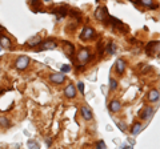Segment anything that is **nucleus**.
Segmentation results:
<instances>
[{"instance_id":"f257e3e1","label":"nucleus","mask_w":160,"mask_h":149,"mask_svg":"<svg viewBox=\"0 0 160 149\" xmlns=\"http://www.w3.org/2000/svg\"><path fill=\"white\" fill-rule=\"evenodd\" d=\"M144 49H146V53L148 56H155V55L159 53L160 44H159V41H149Z\"/></svg>"},{"instance_id":"0eeeda50","label":"nucleus","mask_w":160,"mask_h":149,"mask_svg":"<svg viewBox=\"0 0 160 149\" xmlns=\"http://www.w3.org/2000/svg\"><path fill=\"white\" fill-rule=\"evenodd\" d=\"M93 36H95V31L91 27H84L82 29V32H80V39H82V40H89V39H92Z\"/></svg>"},{"instance_id":"a878e982","label":"nucleus","mask_w":160,"mask_h":149,"mask_svg":"<svg viewBox=\"0 0 160 149\" xmlns=\"http://www.w3.org/2000/svg\"><path fill=\"white\" fill-rule=\"evenodd\" d=\"M116 125L119 127L120 131H123V132L127 129V127H126V124H124V123H119V121H116Z\"/></svg>"},{"instance_id":"39448f33","label":"nucleus","mask_w":160,"mask_h":149,"mask_svg":"<svg viewBox=\"0 0 160 149\" xmlns=\"http://www.w3.org/2000/svg\"><path fill=\"white\" fill-rule=\"evenodd\" d=\"M78 59H79V61L83 64H86L89 59H91V51H89L88 48H83V49H80V52L78 53Z\"/></svg>"},{"instance_id":"412c9836","label":"nucleus","mask_w":160,"mask_h":149,"mask_svg":"<svg viewBox=\"0 0 160 149\" xmlns=\"http://www.w3.org/2000/svg\"><path fill=\"white\" fill-rule=\"evenodd\" d=\"M27 147H28V149H40V145L38 144V141H35V140H28Z\"/></svg>"},{"instance_id":"7c9ffc66","label":"nucleus","mask_w":160,"mask_h":149,"mask_svg":"<svg viewBox=\"0 0 160 149\" xmlns=\"http://www.w3.org/2000/svg\"><path fill=\"white\" fill-rule=\"evenodd\" d=\"M44 2H47V3H49V2H52V0H44Z\"/></svg>"},{"instance_id":"6e6552de","label":"nucleus","mask_w":160,"mask_h":149,"mask_svg":"<svg viewBox=\"0 0 160 149\" xmlns=\"http://www.w3.org/2000/svg\"><path fill=\"white\" fill-rule=\"evenodd\" d=\"M49 81L53 83V84H63L64 81H66V74H64L63 72H60V73H52V74H49Z\"/></svg>"},{"instance_id":"1a4fd4ad","label":"nucleus","mask_w":160,"mask_h":149,"mask_svg":"<svg viewBox=\"0 0 160 149\" xmlns=\"http://www.w3.org/2000/svg\"><path fill=\"white\" fill-rule=\"evenodd\" d=\"M52 13L56 15V19H58V20H62L63 17H66L67 15H68V8H66V7L56 8V9H53V11H52Z\"/></svg>"},{"instance_id":"bb28decb","label":"nucleus","mask_w":160,"mask_h":149,"mask_svg":"<svg viewBox=\"0 0 160 149\" xmlns=\"http://www.w3.org/2000/svg\"><path fill=\"white\" fill-rule=\"evenodd\" d=\"M69 71H71V67H69V65H67V64L62 65V72H63V73H67V72H69Z\"/></svg>"},{"instance_id":"c85d7f7f","label":"nucleus","mask_w":160,"mask_h":149,"mask_svg":"<svg viewBox=\"0 0 160 149\" xmlns=\"http://www.w3.org/2000/svg\"><path fill=\"white\" fill-rule=\"evenodd\" d=\"M120 149H133L132 147H128V145H124V147H122Z\"/></svg>"},{"instance_id":"f3484780","label":"nucleus","mask_w":160,"mask_h":149,"mask_svg":"<svg viewBox=\"0 0 160 149\" xmlns=\"http://www.w3.org/2000/svg\"><path fill=\"white\" fill-rule=\"evenodd\" d=\"M143 124L142 123H135L133 124V127H132V129H131V133H132V136H138L140 132L143 131Z\"/></svg>"},{"instance_id":"4468645a","label":"nucleus","mask_w":160,"mask_h":149,"mask_svg":"<svg viewBox=\"0 0 160 149\" xmlns=\"http://www.w3.org/2000/svg\"><path fill=\"white\" fill-rule=\"evenodd\" d=\"M159 99H160L159 89H152V91L148 93V101H151V103H158Z\"/></svg>"},{"instance_id":"7ed1b4c3","label":"nucleus","mask_w":160,"mask_h":149,"mask_svg":"<svg viewBox=\"0 0 160 149\" xmlns=\"http://www.w3.org/2000/svg\"><path fill=\"white\" fill-rule=\"evenodd\" d=\"M95 17H96L99 22H104V23H107L108 17H109L107 8H106V7H99V8L96 9V11H95Z\"/></svg>"},{"instance_id":"9b49d317","label":"nucleus","mask_w":160,"mask_h":149,"mask_svg":"<svg viewBox=\"0 0 160 149\" xmlns=\"http://www.w3.org/2000/svg\"><path fill=\"white\" fill-rule=\"evenodd\" d=\"M108 109H109V112L116 113V112H119L120 109H122V103H120L119 100H112V101H109Z\"/></svg>"},{"instance_id":"9d476101","label":"nucleus","mask_w":160,"mask_h":149,"mask_svg":"<svg viewBox=\"0 0 160 149\" xmlns=\"http://www.w3.org/2000/svg\"><path fill=\"white\" fill-rule=\"evenodd\" d=\"M63 49H64V53H66L68 57H72V56H73V53H75V47L72 46L71 43L63 41Z\"/></svg>"},{"instance_id":"423d86ee","label":"nucleus","mask_w":160,"mask_h":149,"mask_svg":"<svg viewBox=\"0 0 160 149\" xmlns=\"http://www.w3.org/2000/svg\"><path fill=\"white\" fill-rule=\"evenodd\" d=\"M153 115H155V109L152 107H144L142 113H140V118H142V120H146V121H149L153 117Z\"/></svg>"},{"instance_id":"aec40b11","label":"nucleus","mask_w":160,"mask_h":149,"mask_svg":"<svg viewBox=\"0 0 160 149\" xmlns=\"http://www.w3.org/2000/svg\"><path fill=\"white\" fill-rule=\"evenodd\" d=\"M115 52H116V44H115V43H108V46H107V53L115 55Z\"/></svg>"},{"instance_id":"f8f14e48","label":"nucleus","mask_w":160,"mask_h":149,"mask_svg":"<svg viewBox=\"0 0 160 149\" xmlns=\"http://www.w3.org/2000/svg\"><path fill=\"white\" fill-rule=\"evenodd\" d=\"M115 68H116V72L119 74H123L124 71H126V61L123 59H118L116 63H115Z\"/></svg>"},{"instance_id":"2f4dec72","label":"nucleus","mask_w":160,"mask_h":149,"mask_svg":"<svg viewBox=\"0 0 160 149\" xmlns=\"http://www.w3.org/2000/svg\"><path fill=\"white\" fill-rule=\"evenodd\" d=\"M2 49H3V48H2V46H0V51H2Z\"/></svg>"},{"instance_id":"cd10ccee","label":"nucleus","mask_w":160,"mask_h":149,"mask_svg":"<svg viewBox=\"0 0 160 149\" xmlns=\"http://www.w3.org/2000/svg\"><path fill=\"white\" fill-rule=\"evenodd\" d=\"M31 4H32L33 8H36L39 6V0H31Z\"/></svg>"},{"instance_id":"4be33fe9","label":"nucleus","mask_w":160,"mask_h":149,"mask_svg":"<svg viewBox=\"0 0 160 149\" xmlns=\"http://www.w3.org/2000/svg\"><path fill=\"white\" fill-rule=\"evenodd\" d=\"M116 88H118V81L115 80V79L109 77V89H111V91H115Z\"/></svg>"},{"instance_id":"a211bd4d","label":"nucleus","mask_w":160,"mask_h":149,"mask_svg":"<svg viewBox=\"0 0 160 149\" xmlns=\"http://www.w3.org/2000/svg\"><path fill=\"white\" fill-rule=\"evenodd\" d=\"M0 46H2V48H6V49H9L11 48V40H9L8 37H6V36H0Z\"/></svg>"},{"instance_id":"2eb2a0df","label":"nucleus","mask_w":160,"mask_h":149,"mask_svg":"<svg viewBox=\"0 0 160 149\" xmlns=\"http://www.w3.org/2000/svg\"><path fill=\"white\" fill-rule=\"evenodd\" d=\"M40 43H42V37L36 35V36L31 37V39H29V40L27 41V46H28L29 48H35V47H38Z\"/></svg>"},{"instance_id":"6ab92c4d","label":"nucleus","mask_w":160,"mask_h":149,"mask_svg":"<svg viewBox=\"0 0 160 149\" xmlns=\"http://www.w3.org/2000/svg\"><path fill=\"white\" fill-rule=\"evenodd\" d=\"M140 4H143L144 7H149L151 9H155L158 6L153 4V0H140Z\"/></svg>"},{"instance_id":"f03ea898","label":"nucleus","mask_w":160,"mask_h":149,"mask_svg":"<svg viewBox=\"0 0 160 149\" xmlns=\"http://www.w3.org/2000/svg\"><path fill=\"white\" fill-rule=\"evenodd\" d=\"M29 65V57L28 56H19L15 61V68L19 71H24Z\"/></svg>"},{"instance_id":"393cba45","label":"nucleus","mask_w":160,"mask_h":149,"mask_svg":"<svg viewBox=\"0 0 160 149\" xmlns=\"http://www.w3.org/2000/svg\"><path fill=\"white\" fill-rule=\"evenodd\" d=\"M96 149H107V145L104 141H98L96 144Z\"/></svg>"},{"instance_id":"dca6fc26","label":"nucleus","mask_w":160,"mask_h":149,"mask_svg":"<svg viewBox=\"0 0 160 149\" xmlns=\"http://www.w3.org/2000/svg\"><path fill=\"white\" fill-rule=\"evenodd\" d=\"M82 116L84 120H92V112H91V109H89L87 105H83L82 107Z\"/></svg>"},{"instance_id":"c756f323","label":"nucleus","mask_w":160,"mask_h":149,"mask_svg":"<svg viewBox=\"0 0 160 149\" xmlns=\"http://www.w3.org/2000/svg\"><path fill=\"white\" fill-rule=\"evenodd\" d=\"M46 144H47V147H51V140H49V138H47V141H46Z\"/></svg>"},{"instance_id":"20e7f679","label":"nucleus","mask_w":160,"mask_h":149,"mask_svg":"<svg viewBox=\"0 0 160 149\" xmlns=\"http://www.w3.org/2000/svg\"><path fill=\"white\" fill-rule=\"evenodd\" d=\"M39 46L40 47L38 48V51H47V49L58 48V43H56V40H53V39H48V40H46V41H42Z\"/></svg>"},{"instance_id":"ddd939ff","label":"nucleus","mask_w":160,"mask_h":149,"mask_svg":"<svg viewBox=\"0 0 160 149\" xmlns=\"http://www.w3.org/2000/svg\"><path fill=\"white\" fill-rule=\"evenodd\" d=\"M64 95H66L68 99H73L76 96V88H75V85H72V84L67 85L66 89H64Z\"/></svg>"},{"instance_id":"b1692460","label":"nucleus","mask_w":160,"mask_h":149,"mask_svg":"<svg viewBox=\"0 0 160 149\" xmlns=\"http://www.w3.org/2000/svg\"><path fill=\"white\" fill-rule=\"evenodd\" d=\"M76 85H78V91L82 93V95H84V83L83 81H79Z\"/></svg>"},{"instance_id":"5701e85b","label":"nucleus","mask_w":160,"mask_h":149,"mask_svg":"<svg viewBox=\"0 0 160 149\" xmlns=\"http://www.w3.org/2000/svg\"><path fill=\"white\" fill-rule=\"evenodd\" d=\"M0 127H3V128L9 127V121L7 120L6 117H0Z\"/></svg>"}]
</instances>
